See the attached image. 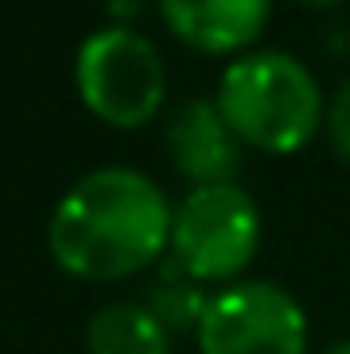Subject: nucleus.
Returning a JSON list of instances; mask_svg holds the SVG:
<instances>
[{
  "instance_id": "f257e3e1",
  "label": "nucleus",
  "mask_w": 350,
  "mask_h": 354,
  "mask_svg": "<svg viewBox=\"0 0 350 354\" xmlns=\"http://www.w3.org/2000/svg\"><path fill=\"white\" fill-rule=\"evenodd\" d=\"M174 206L140 169L103 165L79 177L50 214V256L79 280H120L169 252Z\"/></svg>"
},
{
  "instance_id": "20e7f679",
  "label": "nucleus",
  "mask_w": 350,
  "mask_h": 354,
  "mask_svg": "<svg viewBox=\"0 0 350 354\" xmlns=\"http://www.w3.org/2000/svg\"><path fill=\"white\" fill-rule=\"evenodd\" d=\"M75 87L103 124L111 128H140L149 124L165 103V58L157 46L128 29L107 25L95 29L75 54Z\"/></svg>"
},
{
  "instance_id": "f8f14e48",
  "label": "nucleus",
  "mask_w": 350,
  "mask_h": 354,
  "mask_svg": "<svg viewBox=\"0 0 350 354\" xmlns=\"http://www.w3.org/2000/svg\"><path fill=\"white\" fill-rule=\"evenodd\" d=\"M293 4H309V8H334V4H342V0H293Z\"/></svg>"
},
{
  "instance_id": "0eeeda50",
  "label": "nucleus",
  "mask_w": 350,
  "mask_h": 354,
  "mask_svg": "<svg viewBox=\"0 0 350 354\" xmlns=\"http://www.w3.org/2000/svg\"><path fill=\"white\" fill-rule=\"evenodd\" d=\"M165 25L202 54H248L272 21V0H157Z\"/></svg>"
},
{
  "instance_id": "9b49d317",
  "label": "nucleus",
  "mask_w": 350,
  "mask_h": 354,
  "mask_svg": "<svg viewBox=\"0 0 350 354\" xmlns=\"http://www.w3.org/2000/svg\"><path fill=\"white\" fill-rule=\"evenodd\" d=\"M322 354H350V338H342V342H330Z\"/></svg>"
},
{
  "instance_id": "7ed1b4c3",
  "label": "nucleus",
  "mask_w": 350,
  "mask_h": 354,
  "mask_svg": "<svg viewBox=\"0 0 350 354\" xmlns=\"http://www.w3.org/2000/svg\"><path fill=\"white\" fill-rule=\"evenodd\" d=\"M264 218L239 181L190 185L174 206L169 260L198 284H235L260 252Z\"/></svg>"
},
{
  "instance_id": "9d476101",
  "label": "nucleus",
  "mask_w": 350,
  "mask_h": 354,
  "mask_svg": "<svg viewBox=\"0 0 350 354\" xmlns=\"http://www.w3.org/2000/svg\"><path fill=\"white\" fill-rule=\"evenodd\" d=\"M322 136L330 140L334 157H342L350 165V79H342L334 95L326 99V124H322Z\"/></svg>"
},
{
  "instance_id": "39448f33",
  "label": "nucleus",
  "mask_w": 350,
  "mask_h": 354,
  "mask_svg": "<svg viewBox=\"0 0 350 354\" xmlns=\"http://www.w3.org/2000/svg\"><path fill=\"white\" fill-rule=\"evenodd\" d=\"M198 354H309L305 305L276 280H235L206 301Z\"/></svg>"
},
{
  "instance_id": "423d86ee",
  "label": "nucleus",
  "mask_w": 350,
  "mask_h": 354,
  "mask_svg": "<svg viewBox=\"0 0 350 354\" xmlns=\"http://www.w3.org/2000/svg\"><path fill=\"white\" fill-rule=\"evenodd\" d=\"M169 161L190 185H219L235 181L243 165V140L231 132L214 99H185L169 111L165 124Z\"/></svg>"
},
{
  "instance_id": "1a4fd4ad",
  "label": "nucleus",
  "mask_w": 350,
  "mask_h": 354,
  "mask_svg": "<svg viewBox=\"0 0 350 354\" xmlns=\"http://www.w3.org/2000/svg\"><path fill=\"white\" fill-rule=\"evenodd\" d=\"M206 301H210V297H202L198 280L185 276L174 260L161 268V280L149 288V309H153V317H157L169 334H174V330H185V326L198 330V322H202V313H206Z\"/></svg>"
},
{
  "instance_id": "f03ea898",
  "label": "nucleus",
  "mask_w": 350,
  "mask_h": 354,
  "mask_svg": "<svg viewBox=\"0 0 350 354\" xmlns=\"http://www.w3.org/2000/svg\"><path fill=\"white\" fill-rule=\"evenodd\" d=\"M326 91L317 75L288 50L256 46L227 62L219 79V111L243 149L268 157H293L326 124Z\"/></svg>"
},
{
  "instance_id": "6e6552de",
  "label": "nucleus",
  "mask_w": 350,
  "mask_h": 354,
  "mask_svg": "<svg viewBox=\"0 0 350 354\" xmlns=\"http://www.w3.org/2000/svg\"><path fill=\"white\" fill-rule=\"evenodd\" d=\"M87 354H174V334L149 305L116 301L95 309L87 322Z\"/></svg>"
}]
</instances>
